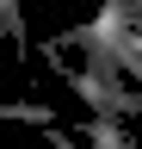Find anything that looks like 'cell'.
Listing matches in <instances>:
<instances>
[{
  "label": "cell",
  "instance_id": "1",
  "mask_svg": "<svg viewBox=\"0 0 142 149\" xmlns=\"http://www.w3.org/2000/svg\"><path fill=\"white\" fill-rule=\"evenodd\" d=\"M0 124H43V130H62V112L25 106V100H0Z\"/></svg>",
  "mask_w": 142,
  "mask_h": 149
},
{
  "label": "cell",
  "instance_id": "2",
  "mask_svg": "<svg viewBox=\"0 0 142 149\" xmlns=\"http://www.w3.org/2000/svg\"><path fill=\"white\" fill-rule=\"evenodd\" d=\"M117 13H123V25H136V31H142V6H130V0H123Z\"/></svg>",
  "mask_w": 142,
  "mask_h": 149
},
{
  "label": "cell",
  "instance_id": "3",
  "mask_svg": "<svg viewBox=\"0 0 142 149\" xmlns=\"http://www.w3.org/2000/svg\"><path fill=\"white\" fill-rule=\"evenodd\" d=\"M130 6H142V0H130Z\"/></svg>",
  "mask_w": 142,
  "mask_h": 149
}]
</instances>
